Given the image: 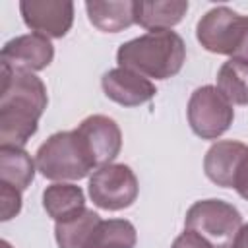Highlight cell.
I'll use <instances>...</instances> for the list:
<instances>
[{"label": "cell", "mask_w": 248, "mask_h": 248, "mask_svg": "<svg viewBox=\"0 0 248 248\" xmlns=\"http://www.w3.org/2000/svg\"><path fill=\"white\" fill-rule=\"evenodd\" d=\"M43 207L56 223L70 219L85 209L83 190L76 184H64V182L50 184L43 192Z\"/></svg>", "instance_id": "14"}, {"label": "cell", "mask_w": 248, "mask_h": 248, "mask_svg": "<svg viewBox=\"0 0 248 248\" xmlns=\"http://www.w3.org/2000/svg\"><path fill=\"white\" fill-rule=\"evenodd\" d=\"M138 240L136 227L126 219L99 221L85 248H134Z\"/></svg>", "instance_id": "18"}, {"label": "cell", "mask_w": 248, "mask_h": 248, "mask_svg": "<svg viewBox=\"0 0 248 248\" xmlns=\"http://www.w3.org/2000/svg\"><path fill=\"white\" fill-rule=\"evenodd\" d=\"M89 21L105 33H118L132 23H136L134 17V2H87L85 4Z\"/></svg>", "instance_id": "15"}, {"label": "cell", "mask_w": 248, "mask_h": 248, "mask_svg": "<svg viewBox=\"0 0 248 248\" xmlns=\"http://www.w3.org/2000/svg\"><path fill=\"white\" fill-rule=\"evenodd\" d=\"M184 227L203 236L213 248H231L242 227V215L229 202L200 200L186 211Z\"/></svg>", "instance_id": "5"}, {"label": "cell", "mask_w": 248, "mask_h": 248, "mask_svg": "<svg viewBox=\"0 0 248 248\" xmlns=\"http://www.w3.org/2000/svg\"><path fill=\"white\" fill-rule=\"evenodd\" d=\"M37 169L50 180H79L95 165L76 130H70L52 134L37 149Z\"/></svg>", "instance_id": "4"}, {"label": "cell", "mask_w": 248, "mask_h": 248, "mask_svg": "<svg viewBox=\"0 0 248 248\" xmlns=\"http://www.w3.org/2000/svg\"><path fill=\"white\" fill-rule=\"evenodd\" d=\"M188 12V2L172 0V2H134V17L136 23L149 31L170 29L182 21Z\"/></svg>", "instance_id": "13"}, {"label": "cell", "mask_w": 248, "mask_h": 248, "mask_svg": "<svg viewBox=\"0 0 248 248\" xmlns=\"http://www.w3.org/2000/svg\"><path fill=\"white\" fill-rule=\"evenodd\" d=\"M188 124L202 140H217L223 136L234 118L232 105L213 85L198 87L188 101Z\"/></svg>", "instance_id": "6"}, {"label": "cell", "mask_w": 248, "mask_h": 248, "mask_svg": "<svg viewBox=\"0 0 248 248\" xmlns=\"http://www.w3.org/2000/svg\"><path fill=\"white\" fill-rule=\"evenodd\" d=\"M35 178V163L23 147H0V182L25 190Z\"/></svg>", "instance_id": "16"}, {"label": "cell", "mask_w": 248, "mask_h": 248, "mask_svg": "<svg viewBox=\"0 0 248 248\" xmlns=\"http://www.w3.org/2000/svg\"><path fill=\"white\" fill-rule=\"evenodd\" d=\"M76 134L83 141L95 169L110 165V161L120 153L122 147L120 128L112 118L105 114H93L81 120V124L76 128Z\"/></svg>", "instance_id": "8"}, {"label": "cell", "mask_w": 248, "mask_h": 248, "mask_svg": "<svg viewBox=\"0 0 248 248\" xmlns=\"http://www.w3.org/2000/svg\"><path fill=\"white\" fill-rule=\"evenodd\" d=\"M217 89L231 105H248V64L225 62L217 74Z\"/></svg>", "instance_id": "19"}, {"label": "cell", "mask_w": 248, "mask_h": 248, "mask_svg": "<svg viewBox=\"0 0 248 248\" xmlns=\"http://www.w3.org/2000/svg\"><path fill=\"white\" fill-rule=\"evenodd\" d=\"M186 46L178 33L170 29L149 31L128 43H122L116 52L120 68L134 70L145 78L169 79L182 70Z\"/></svg>", "instance_id": "2"}, {"label": "cell", "mask_w": 248, "mask_h": 248, "mask_svg": "<svg viewBox=\"0 0 248 248\" xmlns=\"http://www.w3.org/2000/svg\"><path fill=\"white\" fill-rule=\"evenodd\" d=\"M246 151H248V145L232 140H223L213 143L203 157L205 176L221 188H232L234 170Z\"/></svg>", "instance_id": "12"}, {"label": "cell", "mask_w": 248, "mask_h": 248, "mask_svg": "<svg viewBox=\"0 0 248 248\" xmlns=\"http://www.w3.org/2000/svg\"><path fill=\"white\" fill-rule=\"evenodd\" d=\"M99 221L101 217L87 207L70 219L58 221L54 225V236H56L58 248H85Z\"/></svg>", "instance_id": "17"}, {"label": "cell", "mask_w": 248, "mask_h": 248, "mask_svg": "<svg viewBox=\"0 0 248 248\" xmlns=\"http://www.w3.org/2000/svg\"><path fill=\"white\" fill-rule=\"evenodd\" d=\"M0 202H2V221H10L21 209V190L12 184L0 182Z\"/></svg>", "instance_id": "20"}, {"label": "cell", "mask_w": 248, "mask_h": 248, "mask_svg": "<svg viewBox=\"0 0 248 248\" xmlns=\"http://www.w3.org/2000/svg\"><path fill=\"white\" fill-rule=\"evenodd\" d=\"M54 58V46L48 37L39 33H27L19 35L12 41H8L2 48L0 62L8 64L12 68L27 70V72H39L45 70Z\"/></svg>", "instance_id": "10"}, {"label": "cell", "mask_w": 248, "mask_h": 248, "mask_svg": "<svg viewBox=\"0 0 248 248\" xmlns=\"http://www.w3.org/2000/svg\"><path fill=\"white\" fill-rule=\"evenodd\" d=\"M0 66V147H23L46 108V87L33 72Z\"/></svg>", "instance_id": "1"}, {"label": "cell", "mask_w": 248, "mask_h": 248, "mask_svg": "<svg viewBox=\"0 0 248 248\" xmlns=\"http://www.w3.org/2000/svg\"><path fill=\"white\" fill-rule=\"evenodd\" d=\"M101 85L105 95L122 107H140L149 103L157 93L155 85L145 76L120 66L108 70L101 78Z\"/></svg>", "instance_id": "11"}, {"label": "cell", "mask_w": 248, "mask_h": 248, "mask_svg": "<svg viewBox=\"0 0 248 248\" xmlns=\"http://www.w3.org/2000/svg\"><path fill=\"white\" fill-rule=\"evenodd\" d=\"M0 248H12V246H10L6 240H2V242H0Z\"/></svg>", "instance_id": "24"}, {"label": "cell", "mask_w": 248, "mask_h": 248, "mask_svg": "<svg viewBox=\"0 0 248 248\" xmlns=\"http://www.w3.org/2000/svg\"><path fill=\"white\" fill-rule=\"evenodd\" d=\"M232 188L238 192L240 198L248 200V151L242 155L236 170H234V176H232Z\"/></svg>", "instance_id": "21"}, {"label": "cell", "mask_w": 248, "mask_h": 248, "mask_svg": "<svg viewBox=\"0 0 248 248\" xmlns=\"http://www.w3.org/2000/svg\"><path fill=\"white\" fill-rule=\"evenodd\" d=\"M170 248H213V246H211L203 236H200L198 232L186 229L184 232H180V234L174 238V242H172Z\"/></svg>", "instance_id": "22"}, {"label": "cell", "mask_w": 248, "mask_h": 248, "mask_svg": "<svg viewBox=\"0 0 248 248\" xmlns=\"http://www.w3.org/2000/svg\"><path fill=\"white\" fill-rule=\"evenodd\" d=\"M140 192L134 170L124 163H110L99 167L89 178L91 202L107 211H120L130 207Z\"/></svg>", "instance_id": "7"}, {"label": "cell", "mask_w": 248, "mask_h": 248, "mask_svg": "<svg viewBox=\"0 0 248 248\" xmlns=\"http://www.w3.org/2000/svg\"><path fill=\"white\" fill-rule=\"evenodd\" d=\"M196 37L205 50L248 64V16L227 6L211 8L198 21Z\"/></svg>", "instance_id": "3"}, {"label": "cell", "mask_w": 248, "mask_h": 248, "mask_svg": "<svg viewBox=\"0 0 248 248\" xmlns=\"http://www.w3.org/2000/svg\"><path fill=\"white\" fill-rule=\"evenodd\" d=\"M23 21L33 33L45 37H64L74 23V4L54 0H23L19 2Z\"/></svg>", "instance_id": "9"}, {"label": "cell", "mask_w": 248, "mask_h": 248, "mask_svg": "<svg viewBox=\"0 0 248 248\" xmlns=\"http://www.w3.org/2000/svg\"><path fill=\"white\" fill-rule=\"evenodd\" d=\"M231 248H248V223L240 227V231H238V234L234 236Z\"/></svg>", "instance_id": "23"}]
</instances>
